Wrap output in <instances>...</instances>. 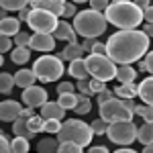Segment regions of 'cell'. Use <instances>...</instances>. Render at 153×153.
I'll list each match as a JSON object with an SVG mask.
<instances>
[{"instance_id":"cell-1","label":"cell","mask_w":153,"mask_h":153,"mask_svg":"<svg viewBox=\"0 0 153 153\" xmlns=\"http://www.w3.org/2000/svg\"><path fill=\"white\" fill-rule=\"evenodd\" d=\"M106 57L114 65H131L133 61L139 59L149 51V37L143 35V31L131 29V31H118L108 37L104 43Z\"/></svg>"},{"instance_id":"cell-2","label":"cell","mask_w":153,"mask_h":153,"mask_svg":"<svg viewBox=\"0 0 153 153\" xmlns=\"http://www.w3.org/2000/svg\"><path fill=\"white\" fill-rule=\"evenodd\" d=\"M104 19L108 25H114L120 31H131L143 23V12L133 2H112L106 6Z\"/></svg>"},{"instance_id":"cell-3","label":"cell","mask_w":153,"mask_h":153,"mask_svg":"<svg viewBox=\"0 0 153 153\" xmlns=\"http://www.w3.org/2000/svg\"><path fill=\"white\" fill-rule=\"evenodd\" d=\"M74 31L76 35H82L84 39H96V37L104 35L106 33V23L104 14L96 10H82V12H76L74 14Z\"/></svg>"},{"instance_id":"cell-4","label":"cell","mask_w":153,"mask_h":153,"mask_svg":"<svg viewBox=\"0 0 153 153\" xmlns=\"http://www.w3.org/2000/svg\"><path fill=\"white\" fill-rule=\"evenodd\" d=\"M59 143H74L78 147H86L92 143V131H90V125H86L84 120H78V118H70V120H63L59 131L55 133Z\"/></svg>"},{"instance_id":"cell-5","label":"cell","mask_w":153,"mask_h":153,"mask_svg":"<svg viewBox=\"0 0 153 153\" xmlns=\"http://www.w3.org/2000/svg\"><path fill=\"white\" fill-rule=\"evenodd\" d=\"M31 71L35 74V78L39 82L49 84V82H57L59 78L65 74V68H63V61L57 55H41L33 63Z\"/></svg>"},{"instance_id":"cell-6","label":"cell","mask_w":153,"mask_h":153,"mask_svg":"<svg viewBox=\"0 0 153 153\" xmlns=\"http://www.w3.org/2000/svg\"><path fill=\"white\" fill-rule=\"evenodd\" d=\"M100 108V118L106 123H120V120H133V110L135 104L131 100H123V98H110L102 104H98Z\"/></svg>"},{"instance_id":"cell-7","label":"cell","mask_w":153,"mask_h":153,"mask_svg":"<svg viewBox=\"0 0 153 153\" xmlns=\"http://www.w3.org/2000/svg\"><path fill=\"white\" fill-rule=\"evenodd\" d=\"M86 63V71L88 76H92V80H100V82H108V80H114V74H117V65L106 57V55H88L84 59Z\"/></svg>"},{"instance_id":"cell-8","label":"cell","mask_w":153,"mask_h":153,"mask_svg":"<svg viewBox=\"0 0 153 153\" xmlns=\"http://www.w3.org/2000/svg\"><path fill=\"white\" fill-rule=\"evenodd\" d=\"M108 139L117 145L127 147L137 139V127L133 120H120V123H108V129H106Z\"/></svg>"},{"instance_id":"cell-9","label":"cell","mask_w":153,"mask_h":153,"mask_svg":"<svg viewBox=\"0 0 153 153\" xmlns=\"http://www.w3.org/2000/svg\"><path fill=\"white\" fill-rule=\"evenodd\" d=\"M27 25H29L35 33L51 35L53 29H55V25H57V16H53L51 12L41 10V8H31L29 19H27Z\"/></svg>"},{"instance_id":"cell-10","label":"cell","mask_w":153,"mask_h":153,"mask_svg":"<svg viewBox=\"0 0 153 153\" xmlns=\"http://www.w3.org/2000/svg\"><path fill=\"white\" fill-rule=\"evenodd\" d=\"M23 102L27 104V108H41L47 102V90L41 86H29L23 90Z\"/></svg>"},{"instance_id":"cell-11","label":"cell","mask_w":153,"mask_h":153,"mask_svg":"<svg viewBox=\"0 0 153 153\" xmlns=\"http://www.w3.org/2000/svg\"><path fill=\"white\" fill-rule=\"evenodd\" d=\"M29 49L33 51H43V53H49L55 49V39L51 35H41V33H35L29 39Z\"/></svg>"},{"instance_id":"cell-12","label":"cell","mask_w":153,"mask_h":153,"mask_svg":"<svg viewBox=\"0 0 153 153\" xmlns=\"http://www.w3.org/2000/svg\"><path fill=\"white\" fill-rule=\"evenodd\" d=\"M51 37H53L55 41L61 39V41H68V43H78V41H76L78 35H76L74 27H71L68 21H57V25H55V29H53Z\"/></svg>"},{"instance_id":"cell-13","label":"cell","mask_w":153,"mask_h":153,"mask_svg":"<svg viewBox=\"0 0 153 153\" xmlns=\"http://www.w3.org/2000/svg\"><path fill=\"white\" fill-rule=\"evenodd\" d=\"M21 110H23L21 102H16V100H4V102H0V120L12 123L14 118L21 114Z\"/></svg>"},{"instance_id":"cell-14","label":"cell","mask_w":153,"mask_h":153,"mask_svg":"<svg viewBox=\"0 0 153 153\" xmlns=\"http://www.w3.org/2000/svg\"><path fill=\"white\" fill-rule=\"evenodd\" d=\"M39 117L43 118V120H63L65 117V110L57 104V102H45V104L41 106V114Z\"/></svg>"},{"instance_id":"cell-15","label":"cell","mask_w":153,"mask_h":153,"mask_svg":"<svg viewBox=\"0 0 153 153\" xmlns=\"http://www.w3.org/2000/svg\"><path fill=\"white\" fill-rule=\"evenodd\" d=\"M137 96L143 100V104L153 106V78H145L137 86Z\"/></svg>"},{"instance_id":"cell-16","label":"cell","mask_w":153,"mask_h":153,"mask_svg":"<svg viewBox=\"0 0 153 153\" xmlns=\"http://www.w3.org/2000/svg\"><path fill=\"white\" fill-rule=\"evenodd\" d=\"M27 118L29 117H23V114H19V117L12 120V133H14V137H23V139H33L35 135L29 131V127H27Z\"/></svg>"},{"instance_id":"cell-17","label":"cell","mask_w":153,"mask_h":153,"mask_svg":"<svg viewBox=\"0 0 153 153\" xmlns=\"http://www.w3.org/2000/svg\"><path fill=\"white\" fill-rule=\"evenodd\" d=\"M21 31V23L19 19H12V16H6L0 21V37H14Z\"/></svg>"},{"instance_id":"cell-18","label":"cell","mask_w":153,"mask_h":153,"mask_svg":"<svg viewBox=\"0 0 153 153\" xmlns=\"http://www.w3.org/2000/svg\"><path fill=\"white\" fill-rule=\"evenodd\" d=\"M12 80H14V86H19V88H29V86H35L37 82L35 74L31 70H19L12 76Z\"/></svg>"},{"instance_id":"cell-19","label":"cell","mask_w":153,"mask_h":153,"mask_svg":"<svg viewBox=\"0 0 153 153\" xmlns=\"http://www.w3.org/2000/svg\"><path fill=\"white\" fill-rule=\"evenodd\" d=\"M137 74L139 71H135V68H131V65H118L114 80H118V84H131V82H135Z\"/></svg>"},{"instance_id":"cell-20","label":"cell","mask_w":153,"mask_h":153,"mask_svg":"<svg viewBox=\"0 0 153 153\" xmlns=\"http://www.w3.org/2000/svg\"><path fill=\"white\" fill-rule=\"evenodd\" d=\"M63 4H65V0H39V4H37L35 8H41V10H45V12H51L53 16H59Z\"/></svg>"},{"instance_id":"cell-21","label":"cell","mask_w":153,"mask_h":153,"mask_svg":"<svg viewBox=\"0 0 153 153\" xmlns=\"http://www.w3.org/2000/svg\"><path fill=\"white\" fill-rule=\"evenodd\" d=\"M84 51L82 47H80V43H68L65 47H63V51H61V55H59V59L63 61H74V59H82Z\"/></svg>"},{"instance_id":"cell-22","label":"cell","mask_w":153,"mask_h":153,"mask_svg":"<svg viewBox=\"0 0 153 153\" xmlns=\"http://www.w3.org/2000/svg\"><path fill=\"white\" fill-rule=\"evenodd\" d=\"M112 94L117 96V98H123V100H133V98L137 96V86H135V82L120 84V86H117V88L112 90Z\"/></svg>"},{"instance_id":"cell-23","label":"cell","mask_w":153,"mask_h":153,"mask_svg":"<svg viewBox=\"0 0 153 153\" xmlns=\"http://www.w3.org/2000/svg\"><path fill=\"white\" fill-rule=\"evenodd\" d=\"M68 74H70L71 78H76V80H86V78H88V71H86L84 57H82V59H74V61H70Z\"/></svg>"},{"instance_id":"cell-24","label":"cell","mask_w":153,"mask_h":153,"mask_svg":"<svg viewBox=\"0 0 153 153\" xmlns=\"http://www.w3.org/2000/svg\"><path fill=\"white\" fill-rule=\"evenodd\" d=\"M59 141L55 137H45L37 143V153H57Z\"/></svg>"},{"instance_id":"cell-25","label":"cell","mask_w":153,"mask_h":153,"mask_svg":"<svg viewBox=\"0 0 153 153\" xmlns=\"http://www.w3.org/2000/svg\"><path fill=\"white\" fill-rule=\"evenodd\" d=\"M137 141H141L143 145H151L153 143V127L151 123H145L141 127H137Z\"/></svg>"},{"instance_id":"cell-26","label":"cell","mask_w":153,"mask_h":153,"mask_svg":"<svg viewBox=\"0 0 153 153\" xmlns=\"http://www.w3.org/2000/svg\"><path fill=\"white\" fill-rule=\"evenodd\" d=\"M10 59L16 65H25L29 59H31V49L29 47H14L10 53Z\"/></svg>"},{"instance_id":"cell-27","label":"cell","mask_w":153,"mask_h":153,"mask_svg":"<svg viewBox=\"0 0 153 153\" xmlns=\"http://www.w3.org/2000/svg\"><path fill=\"white\" fill-rule=\"evenodd\" d=\"M29 4V0H0V8L6 12H12V10H21Z\"/></svg>"},{"instance_id":"cell-28","label":"cell","mask_w":153,"mask_h":153,"mask_svg":"<svg viewBox=\"0 0 153 153\" xmlns=\"http://www.w3.org/2000/svg\"><path fill=\"white\" fill-rule=\"evenodd\" d=\"M12 88H14V80H12L10 74L2 71L0 74V94H10Z\"/></svg>"},{"instance_id":"cell-29","label":"cell","mask_w":153,"mask_h":153,"mask_svg":"<svg viewBox=\"0 0 153 153\" xmlns=\"http://www.w3.org/2000/svg\"><path fill=\"white\" fill-rule=\"evenodd\" d=\"M57 104L63 108V110H70V108H76V104H78V96L74 94H59V100Z\"/></svg>"},{"instance_id":"cell-30","label":"cell","mask_w":153,"mask_h":153,"mask_svg":"<svg viewBox=\"0 0 153 153\" xmlns=\"http://www.w3.org/2000/svg\"><path fill=\"white\" fill-rule=\"evenodd\" d=\"M43 118L39 117V114H33V117L27 118V127H29V131L33 133V135H37V133H43Z\"/></svg>"},{"instance_id":"cell-31","label":"cell","mask_w":153,"mask_h":153,"mask_svg":"<svg viewBox=\"0 0 153 153\" xmlns=\"http://www.w3.org/2000/svg\"><path fill=\"white\" fill-rule=\"evenodd\" d=\"M10 151L12 153H29V141L23 137H14L10 141Z\"/></svg>"},{"instance_id":"cell-32","label":"cell","mask_w":153,"mask_h":153,"mask_svg":"<svg viewBox=\"0 0 153 153\" xmlns=\"http://www.w3.org/2000/svg\"><path fill=\"white\" fill-rule=\"evenodd\" d=\"M133 114H139V117H143V120H145V123H153V106L139 104V106H135Z\"/></svg>"},{"instance_id":"cell-33","label":"cell","mask_w":153,"mask_h":153,"mask_svg":"<svg viewBox=\"0 0 153 153\" xmlns=\"http://www.w3.org/2000/svg\"><path fill=\"white\" fill-rule=\"evenodd\" d=\"M78 114H88L90 110H92V104H90V98H86L84 94L78 96V104H76V108H74Z\"/></svg>"},{"instance_id":"cell-34","label":"cell","mask_w":153,"mask_h":153,"mask_svg":"<svg viewBox=\"0 0 153 153\" xmlns=\"http://www.w3.org/2000/svg\"><path fill=\"white\" fill-rule=\"evenodd\" d=\"M106 129H108V123H106V120H102V118H96L94 123L90 125L92 135H106Z\"/></svg>"},{"instance_id":"cell-35","label":"cell","mask_w":153,"mask_h":153,"mask_svg":"<svg viewBox=\"0 0 153 153\" xmlns=\"http://www.w3.org/2000/svg\"><path fill=\"white\" fill-rule=\"evenodd\" d=\"M139 70H141V71H153V53H151V51H147V53L141 57Z\"/></svg>"},{"instance_id":"cell-36","label":"cell","mask_w":153,"mask_h":153,"mask_svg":"<svg viewBox=\"0 0 153 153\" xmlns=\"http://www.w3.org/2000/svg\"><path fill=\"white\" fill-rule=\"evenodd\" d=\"M29 39H31V35H29V33L19 31V33L14 35V39H12V43H14L16 47H29Z\"/></svg>"},{"instance_id":"cell-37","label":"cell","mask_w":153,"mask_h":153,"mask_svg":"<svg viewBox=\"0 0 153 153\" xmlns=\"http://www.w3.org/2000/svg\"><path fill=\"white\" fill-rule=\"evenodd\" d=\"M57 153H82V147H78L74 143H59Z\"/></svg>"},{"instance_id":"cell-38","label":"cell","mask_w":153,"mask_h":153,"mask_svg":"<svg viewBox=\"0 0 153 153\" xmlns=\"http://www.w3.org/2000/svg\"><path fill=\"white\" fill-rule=\"evenodd\" d=\"M88 2H90V10H96V12H100V14H104L106 6L110 4L108 0H88Z\"/></svg>"},{"instance_id":"cell-39","label":"cell","mask_w":153,"mask_h":153,"mask_svg":"<svg viewBox=\"0 0 153 153\" xmlns=\"http://www.w3.org/2000/svg\"><path fill=\"white\" fill-rule=\"evenodd\" d=\"M59 127H61V120H45L43 123V131L49 133V135H55L59 131Z\"/></svg>"},{"instance_id":"cell-40","label":"cell","mask_w":153,"mask_h":153,"mask_svg":"<svg viewBox=\"0 0 153 153\" xmlns=\"http://www.w3.org/2000/svg\"><path fill=\"white\" fill-rule=\"evenodd\" d=\"M76 4H74V2H65V4H63V8H61V14H59V16H63V19H70V16H74V14H76Z\"/></svg>"},{"instance_id":"cell-41","label":"cell","mask_w":153,"mask_h":153,"mask_svg":"<svg viewBox=\"0 0 153 153\" xmlns=\"http://www.w3.org/2000/svg\"><path fill=\"white\" fill-rule=\"evenodd\" d=\"M88 86H90L92 94H100L102 90H106V84L100 82V80H88Z\"/></svg>"},{"instance_id":"cell-42","label":"cell","mask_w":153,"mask_h":153,"mask_svg":"<svg viewBox=\"0 0 153 153\" xmlns=\"http://www.w3.org/2000/svg\"><path fill=\"white\" fill-rule=\"evenodd\" d=\"M76 88H78L80 94H84L86 98L92 96V90H90V86H88V80H78V86H76Z\"/></svg>"},{"instance_id":"cell-43","label":"cell","mask_w":153,"mask_h":153,"mask_svg":"<svg viewBox=\"0 0 153 153\" xmlns=\"http://www.w3.org/2000/svg\"><path fill=\"white\" fill-rule=\"evenodd\" d=\"M12 49V39L10 37H0V53H6Z\"/></svg>"},{"instance_id":"cell-44","label":"cell","mask_w":153,"mask_h":153,"mask_svg":"<svg viewBox=\"0 0 153 153\" xmlns=\"http://www.w3.org/2000/svg\"><path fill=\"white\" fill-rule=\"evenodd\" d=\"M0 153H12L10 151V141L6 139L4 133H0Z\"/></svg>"},{"instance_id":"cell-45","label":"cell","mask_w":153,"mask_h":153,"mask_svg":"<svg viewBox=\"0 0 153 153\" xmlns=\"http://www.w3.org/2000/svg\"><path fill=\"white\" fill-rule=\"evenodd\" d=\"M74 88H76V86H74L71 82H61L57 86V92H59V94H71V92H74Z\"/></svg>"},{"instance_id":"cell-46","label":"cell","mask_w":153,"mask_h":153,"mask_svg":"<svg viewBox=\"0 0 153 153\" xmlns=\"http://www.w3.org/2000/svg\"><path fill=\"white\" fill-rule=\"evenodd\" d=\"M90 53H92V55H104V53H106V47H104V43H100V41H96L94 45H92V49H90Z\"/></svg>"},{"instance_id":"cell-47","label":"cell","mask_w":153,"mask_h":153,"mask_svg":"<svg viewBox=\"0 0 153 153\" xmlns=\"http://www.w3.org/2000/svg\"><path fill=\"white\" fill-rule=\"evenodd\" d=\"M98 96V104H102V102H106V100H110V98H114V94H112V90H102L100 94H96Z\"/></svg>"},{"instance_id":"cell-48","label":"cell","mask_w":153,"mask_h":153,"mask_svg":"<svg viewBox=\"0 0 153 153\" xmlns=\"http://www.w3.org/2000/svg\"><path fill=\"white\" fill-rule=\"evenodd\" d=\"M94 43H96V39H84L82 43H80V47H82V51H90Z\"/></svg>"},{"instance_id":"cell-49","label":"cell","mask_w":153,"mask_h":153,"mask_svg":"<svg viewBox=\"0 0 153 153\" xmlns=\"http://www.w3.org/2000/svg\"><path fill=\"white\" fill-rule=\"evenodd\" d=\"M29 12H31V8H21L19 10V23H27V19H29Z\"/></svg>"},{"instance_id":"cell-50","label":"cell","mask_w":153,"mask_h":153,"mask_svg":"<svg viewBox=\"0 0 153 153\" xmlns=\"http://www.w3.org/2000/svg\"><path fill=\"white\" fill-rule=\"evenodd\" d=\"M88 153H110V151L106 149L104 145H94V147H90V149H88Z\"/></svg>"},{"instance_id":"cell-51","label":"cell","mask_w":153,"mask_h":153,"mask_svg":"<svg viewBox=\"0 0 153 153\" xmlns=\"http://www.w3.org/2000/svg\"><path fill=\"white\" fill-rule=\"evenodd\" d=\"M133 4H135V6H137V8H145V6H149V0H135V2H133Z\"/></svg>"},{"instance_id":"cell-52","label":"cell","mask_w":153,"mask_h":153,"mask_svg":"<svg viewBox=\"0 0 153 153\" xmlns=\"http://www.w3.org/2000/svg\"><path fill=\"white\" fill-rule=\"evenodd\" d=\"M143 35H147L149 39H151V35H153V27L151 25H145V27H143Z\"/></svg>"},{"instance_id":"cell-53","label":"cell","mask_w":153,"mask_h":153,"mask_svg":"<svg viewBox=\"0 0 153 153\" xmlns=\"http://www.w3.org/2000/svg\"><path fill=\"white\" fill-rule=\"evenodd\" d=\"M21 114H23V117H33V114H35V110H33V108H23V110H21Z\"/></svg>"},{"instance_id":"cell-54","label":"cell","mask_w":153,"mask_h":153,"mask_svg":"<svg viewBox=\"0 0 153 153\" xmlns=\"http://www.w3.org/2000/svg\"><path fill=\"white\" fill-rule=\"evenodd\" d=\"M114 153H139V151H135V149H129V147H123V149H117Z\"/></svg>"},{"instance_id":"cell-55","label":"cell","mask_w":153,"mask_h":153,"mask_svg":"<svg viewBox=\"0 0 153 153\" xmlns=\"http://www.w3.org/2000/svg\"><path fill=\"white\" fill-rule=\"evenodd\" d=\"M141 153H153V147L151 145H145V149H143Z\"/></svg>"},{"instance_id":"cell-56","label":"cell","mask_w":153,"mask_h":153,"mask_svg":"<svg viewBox=\"0 0 153 153\" xmlns=\"http://www.w3.org/2000/svg\"><path fill=\"white\" fill-rule=\"evenodd\" d=\"M2 19H6V10H2V8H0V21H2Z\"/></svg>"},{"instance_id":"cell-57","label":"cell","mask_w":153,"mask_h":153,"mask_svg":"<svg viewBox=\"0 0 153 153\" xmlns=\"http://www.w3.org/2000/svg\"><path fill=\"white\" fill-rule=\"evenodd\" d=\"M29 4H31V6H33V8H35L37 4H39V0H29Z\"/></svg>"},{"instance_id":"cell-58","label":"cell","mask_w":153,"mask_h":153,"mask_svg":"<svg viewBox=\"0 0 153 153\" xmlns=\"http://www.w3.org/2000/svg\"><path fill=\"white\" fill-rule=\"evenodd\" d=\"M74 4H82V2H88V0H71Z\"/></svg>"},{"instance_id":"cell-59","label":"cell","mask_w":153,"mask_h":153,"mask_svg":"<svg viewBox=\"0 0 153 153\" xmlns=\"http://www.w3.org/2000/svg\"><path fill=\"white\" fill-rule=\"evenodd\" d=\"M2 63H4V57H2V53H0V68H2Z\"/></svg>"},{"instance_id":"cell-60","label":"cell","mask_w":153,"mask_h":153,"mask_svg":"<svg viewBox=\"0 0 153 153\" xmlns=\"http://www.w3.org/2000/svg\"><path fill=\"white\" fill-rule=\"evenodd\" d=\"M114 2H131V0H114Z\"/></svg>"}]
</instances>
